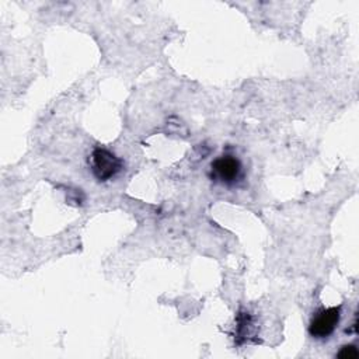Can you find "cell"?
Returning <instances> with one entry per match:
<instances>
[{"label": "cell", "instance_id": "cell-2", "mask_svg": "<svg viewBox=\"0 0 359 359\" xmlns=\"http://www.w3.org/2000/svg\"><path fill=\"white\" fill-rule=\"evenodd\" d=\"M88 165L98 182L114 180L123 170V160L107 147H94L88 156Z\"/></svg>", "mask_w": 359, "mask_h": 359}, {"label": "cell", "instance_id": "cell-3", "mask_svg": "<svg viewBox=\"0 0 359 359\" xmlns=\"http://www.w3.org/2000/svg\"><path fill=\"white\" fill-rule=\"evenodd\" d=\"M341 321V306L321 307L310 318L309 334L320 341L330 338Z\"/></svg>", "mask_w": 359, "mask_h": 359}, {"label": "cell", "instance_id": "cell-4", "mask_svg": "<svg viewBox=\"0 0 359 359\" xmlns=\"http://www.w3.org/2000/svg\"><path fill=\"white\" fill-rule=\"evenodd\" d=\"M335 356L339 358V359H358L359 358V352H358L355 345L349 344V345L341 346V349L337 352Z\"/></svg>", "mask_w": 359, "mask_h": 359}, {"label": "cell", "instance_id": "cell-1", "mask_svg": "<svg viewBox=\"0 0 359 359\" xmlns=\"http://www.w3.org/2000/svg\"><path fill=\"white\" fill-rule=\"evenodd\" d=\"M208 177L217 185L233 188L238 187L244 181L245 171L241 160L236 154L222 153L210 161Z\"/></svg>", "mask_w": 359, "mask_h": 359}]
</instances>
